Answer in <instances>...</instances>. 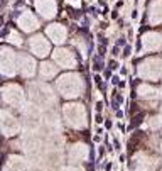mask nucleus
Instances as JSON below:
<instances>
[{
    "label": "nucleus",
    "instance_id": "f257e3e1",
    "mask_svg": "<svg viewBox=\"0 0 162 171\" xmlns=\"http://www.w3.org/2000/svg\"><path fill=\"white\" fill-rule=\"evenodd\" d=\"M93 68L96 69V71H100V69L103 68V59H101V56H95V59H93Z\"/></svg>",
    "mask_w": 162,
    "mask_h": 171
},
{
    "label": "nucleus",
    "instance_id": "9d476101",
    "mask_svg": "<svg viewBox=\"0 0 162 171\" xmlns=\"http://www.w3.org/2000/svg\"><path fill=\"white\" fill-rule=\"evenodd\" d=\"M96 122H98V124L101 122V115H100V113H96Z\"/></svg>",
    "mask_w": 162,
    "mask_h": 171
},
{
    "label": "nucleus",
    "instance_id": "f03ea898",
    "mask_svg": "<svg viewBox=\"0 0 162 171\" xmlns=\"http://www.w3.org/2000/svg\"><path fill=\"white\" fill-rule=\"evenodd\" d=\"M105 54H106V49H105L103 44H100V46H98V56H101V58H103Z\"/></svg>",
    "mask_w": 162,
    "mask_h": 171
},
{
    "label": "nucleus",
    "instance_id": "7ed1b4c3",
    "mask_svg": "<svg viewBox=\"0 0 162 171\" xmlns=\"http://www.w3.org/2000/svg\"><path fill=\"white\" fill-rule=\"evenodd\" d=\"M130 53H132V49H130V46H125V49H123V53H122V54L125 56V58H128V56H130Z\"/></svg>",
    "mask_w": 162,
    "mask_h": 171
},
{
    "label": "nucleus",
    "instance_id": "20e7f679",
    "mask_svg": "<svg viewBox=\"0 0 162 171\" xmlns=\"http://www.w3.org/2000/svg\"><path fill=\"white\" fill-rule=\"evenodd\" d=\"M69 12H71V17H74V19L81 17V10H69Z\"/></svg>",
    "mask_w": 162,
    "mask_h": 171
},
{
    "label": "nucleus",
    "instance_id": "1a4fd4ad",
    "mask_svg": "<svg viewBox=\"0 0 162 171\" xmlns=\"http://www.w3.org/2000/svg\"><path fill=\"white\" fill-rule=\"evenodd\" d=\"M101 109H103V103H101V102H98V103H96V110H98V112H100Z\"/></svg>",
    "mask_w": 162,
    "mask_h": 171
},
{
    "label": "nucleus",
    "instance_id": "423d86ee",
    "mask_svg": "<svg viewBox=\"0 0 162 171\" xmlns=\"http://www.w3.org/2000/svg\"><path fill=\"white\" fill-rule=\"evenodd\" d=\"M108 66H110L112 69H117V68H118V63H117V61H110V65H108Z\"/></svg>",
    "mask_w": 162,
    "mask_h": 171
},
{
    "label": "nucleus",
    "instance_id": "39448f33",
    "mask_svg": "<svg viewBox=\"0 0 162 171\" xmlns=\"http://www.w3.org/2000/svg\"><path fill=\"white\" fill-rule=\"evenodd\" d=\"M118 53H120V47H118V46H113V47H112V54L117 56Z\"/></svg>",
    "mask_w": 162,
    "mask_h": 171
},
{
    "label": "nucleus",
    "instance_id": "0eeeda50",
    "mask_svg": "<svg viewBox=\"0 0 162 171\" xmlns=\"http://www.w3.org/2000/svg\"><path fill=\"white\" fill-rule=\"evenodd\" d=\"M117 46H125V37H120V39H118V43H117Z\"/></svg>",
    "mask_w": 162,
    "mask_h": 171
},
{
    "label": "nucleus",
    "instance_id": "6e6552de",
    "mask_svg": "<svg viewBox=\"0 0 162 171\" xmlns=\"http://www.w3.org/2000/svg\"><path fill=\"white\" fill-rule=\"evenodd\" d=\"M7 32H9V29L7 27H5V29H2V32H0V36L4 37V36H7Z\"/></svg>",
    "mask_w": 162,
    "mask_h": 171
}]
</instances>
